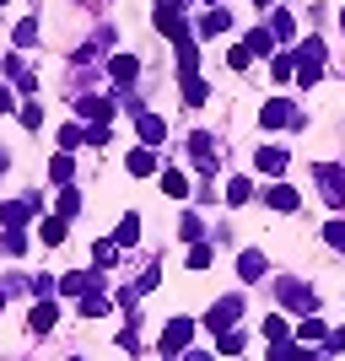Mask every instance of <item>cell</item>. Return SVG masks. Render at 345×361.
I'll list each match as a JSON object with an SVG mask.
<instances>
[{
	"instance_id": "obj_15",
	"label": "cell",
	"mask_w": 345,
	"mask_h": 361,
	"mask_svg": "<svg viewBox=\"0 0 345 361\" xmlns=\"http://www.w3.org/2000/svg\"><path fill=\"white\" fill-rule=\"evenodd\" d=\"M238 275L243 281H265V254H259V248H243L238 254Z\"/></svg>"
},
{
	"instance_id": "obj_2",
	"label": "cell",
	"mask_w": 345,
	"mask_h": 361,
	"mask_svg": "<svg viewBox=\"0 0 345 361\" xmlns=\"http://www.w3.org/2000/svg\"><path fill=\"white\" fill-rule=\"evenodd\" d=\"M238 318H243V297H216V302H210V313H205V329L226 334V329H238Z\"/></svg>"
},
{
	"instance_id": "obj_39",
	"label": "cell",
	"mask_w": 345,
	"mask_h": 361,
	"mask_svg": "<svg viewBox=\"0 0 345 361\" xmlns=\"http://www.w3.org/2000/svg\"><path fill=\"white\" fill-rule=\"evenodd\" d=\"M22 124H28V130H38V124H44V108L28 103V108H22Z\"/></svg>"
},
{
	"instance_id": "obj_10",
	"label": "cell",
	"mask_w": 345,
	"mask_h": 361,
	"mask_svg": "<svg viewBox=\"0 0 345 361\" xmlns=\"http://www.w3.org/2000/svg\"><path fill=\"white\" fill-rule=\"evenodd\" d=\"M254 167H259V173H270V178H281V173H286V151L281 146H259L254 151Z\"/></svg>"
},
{
	"instance_id": "obj_3",
	"label": "cell",
	"mask_w": 345,
	"mask_h": 361,
	"mask_svg": "<svg viewBox=\"0 0 345 361\" xmlns=\"http://www.w3.org/2000/svg\"><path fill=\"white\" fill-rule=\"evenodd\" d=\"M318 75H324V38H308V44L297 49V81L313 87Z\"/></svg>"
},
{
	"instance_id": "obj_7",
	"label": "cell",
	"mask_w": 345,
	"mask_h": 361,
	"mask_svg": "<svg viewBox=\"0 0 345 361\" xmlns=\"http://www.w3.org/2000/svg\"><path fill=\"white\" fill-rule=\"evenodd\" d=\"M259 119H265V130H281V124H302V114H297L291 103H286V97H270Z\"/></svg>"
},
{
	"instance_id": "obj_5",
	"label": "cell",
	"mask_w": 345,
	"mask_h": 361,
	"mask_svg": "<svg viewBox=\"0 0 345 361\" xmlns=\"http://www.w3.org/2000/svg\"><path fill=\"white\" fill-rule=\"evenodd\" d=\"M189 340H195V324H189V318H167V329H162V356L173 361Z\"/></svg>"
},
{
	"instance_id": "obj_45",
	"label": "cell",
	"mask_w": 345,
	"mask_h": 361,
	"mask_svg": "<svg viewBox=\"0 0 345 361\" xmlns=\"http://www.w3.org/2000/svg\"><path fill=\"white\" fill-rule=\"evenodd\" d=\"M0 307H6V286H0Z\"/></svg>"
},
{
	"instance_id": "obj_4",
	"label": "cell",
	"mask_w": 345,
	"mask_h": 361,
	"mask_svg": "<svg viewBox=\"0 0 345 361\" xmlns=\"http://www.w3.org/2000/svg\"><path fill=\"white\" fill-rule=\"evenodd\" d=\"M313 178H318V189H324V200H329L334 211H340V205H345V167L318 162V167H313Z\"/></svg>"
},
{
	"instance_id": "obj_14",
	"label": "cell",
	"mask_w": 345,
	"mask_h": 361,
	"mask_svg": "<svg viewBox=\"0 0 345 361\" xmlns=\"http://www.w3.org/2000/svg\"><path fill=\"white\" fill-rule=\"evenodd\" d=\"M75 114H81V119H92V124H108L114 103H108V97H81V103H75Z\"/></svg>"
},
{
	"instance_id": "obj_24",
	"label": "cell",
	"mask_w": 345,
	"mask_h": 361,
	"mask_svg": "<svg viewBox=\"0 0 345 361\" xmlns=\"http://www.w3.org/2000/svg\"><path fill=\"white\" fill-rule=\"evenodd\" d=\"M297 340H302V345H308V340H329V334H324V318H313V313H308V318L297 324Z\"/></svg>"
},
{
	"instance_id": "obj_18",
	"label": "cell",
	"mask_w": 345,
	"mask_h": 361,
	"mask_svg": "<svg viewBox=\"0 0 345 361\" xmlns=\"http://www.w3.org/2000/svg\"><path fill=\"white\" fill-rule=\"evenodd\" d=\"M162 195L167 200H189V178H183L178 167H162Z\"/></svg>"
},
{
	"instance_id": "obj_31",
	"label": "cell",
	"mask_w": 345,
	"mask_h": 361,
	"mask_svg": "<svg viewBox=\"0 0 345 361\" xmlns=\"http://www.w3.org/2000/svg\"><path fill=\"white\" fill-rule=\"evenodd\" d=\"M324 243H329L334 254H345V221H329V226H324Z\"/></svg>"
},
{
	"instance_id": "obj_20",
	"label": "cell",
	"mask_w": 345,
	"mask_h": 361,
	"mask_svg": "<svg viewBox=\"0 0 345 361\" xmlns=\"http://www.w3.org/2000/svg\"><path fill=\"white\" fill-rule=\"evenodd\" d=\"M114 243H119V248H135V243H140V216H135V211H130V216H124V221H119V232H114Z\"/></svg>"
},
{
	"instance_id": "obj_46",
	"label": "cell",
	"mask_w": 345,
	"mask_h": 361,
	"mask_svg": "<svg viewBox=\"0 0 345 361\" xmlns=\"http://www.w3.org/2000/svg\"><path fill=\"white\" fill-rule=\"evenodd\" d=\"M0 167H6V151H0Z\"/></svg>"
},
{
	"instance_id": "obj_13",
	"label": "cell",
	"mask_w": 345,
	"mask_h": 361,
	"mask_svg": "<svg viewBox=\"0 0 345 361\" xmlns=\"http://www.w3.org/2000/svg\"><path fill=\"white\" fill-rule=\"evenodd\" d=\"M265 200H270L275 211H297V205H302V195L291 189V183H270V189H265Z\"/></svg>"
},
{
	"instance_id": "obj_32",
	"label": "cell",
	"mask_w": 345,
	"mask_h": 361,
	"mask_svg": "<svg viewBox=\"0 0 345 361\" xmlns=\"http://www.w3.org/2000/svg\"><path fill=\"white\" fill-rule=\"evenodd\" d=\"M22 248H28V238H22V232H0V254H22Z\"/></svg>"
},
{
	"instance_id": "obj_29",
	"label": "cell",
	"mask_w": 345,
	"mask_h": 361,
	"mask_svg": "<svg viewBox=\"0 0 345 361\" xmlns=\"http://www.w3.org/2000/svg\"><path fill=\"white\" fill-rule=\"evenodd\" d=\"M92 259H97V264H114V259H119V243L97 238V243H92Z\"/></svg>"
},
{
	"instance_id": "obj_47",
	"label": "cell",
	"mask_w": 345,
	"mask_h": 361,
	"mask_svg": "<svg viewBox=\"0 0 345 361\" xmlns=\"http://www.w3.org/2000/svg\"><path fill=\"white\" fill-rule=\"evenodd\" d=\"M254 6H270V0H254Z\"/></svg>"
},
{
	"instance_id": "obj_23",
	"label": "cell",
	"mask_w": 345,
	"mask_h": 361,
	"mask_svg": "<svg viewBox=\"0 0 345 361\" xmlns=\"http://www.w3.org/2000/svg\"><path fill=\"white\" fill-rule=\"evenodd\" d=\"M286 340H291V329H286V318H265V345H286Z\"/></svg>"
},
{
	"instance_id": "obj_35",
	"label": "cell",
	"mask_w": 345,
	"mask_h": 361,
	"mask_svg": "<svg viewBox=\"0 0 345 361\" xmlns=\"http://www.w3.org/2000/svg\"><path fill=\"white\" fill-rule=\"evenodd\" d=\"M226 65H232V71H248V65H254V54H248V44H238V49H232V54H226Z\"/></svg>"
},
{
	"instance_id": "obj_8",
	"label": "cell",
	"mask_w": 345,
	"mask_h": 361,
	"mask_svg": "<svg viewBox=\"0 0 345 361\" xmlns=\"http://www.w3.org/2000/svg\"><path fill=\"white\" fill-rule=\"evenodd\" d=\"M28 324H32V334H49V329H54V324H60V307H54V297H38V302H32Z\"/></svg>"
},
{
	"instance_id": "obj_25",
	"label": "cell",
	"mask_w": 345,
	"mask_h": 361,
	"mask_svg": "<svg viewBox=\"0 0 345 361\" xmlns=\"http://www.w3.org/2000/svg\"><path fill=\"white\" fill-rule=\"evenodd\" d=\"M49 178H54V183H71V151L49 157Z\"/></svg>"
},
{
	"instance_id": "obj_27",
	"label": "cell",
	"mask_w": 345,
	"mask_h": 361,
	"mask_svg": "<svg viewBox=\"0 0 345 361\" xmlns=\"http://www.w3.org/2000/svg\"><path fill=\"white\" fill-rule=\"evenodd\" d=\"M270 32H275V38H291V32H297L291 11H270Z\"/></svg>"
},
{
	"instance_id": "obj_48",
	"label": "cell",
	"mask_w": 345,
	"mask_h": 361,
	"mask_svg": "<svg viewBox=\"0 0 345 361\" xmlns=\"http://www.w3.org/2000/svg\"><path fill=\"white\" fill-rule=\"evenodd\" d=\"M340 27H345V11H340Z\"/></svg>"
},
{
	"instance_id": "obj_49",
	"label": "cell",
	"mask_w": 345,
	"mask_h": 361,
	"mask_svg": "<svg viewBox=\"0 0 345 361\" xmlns=\"http://www.w3.org/2000/svg\"><path fill=\"white\" fill-rule=\"evenodd\" d=\"M205 6H216V0H205Z\"/></svg>"
},
{
	"instance_id": "obj_21",
	"label": "cell",
	"mask_w": 345,
	"mask_h": 361,
	"mask_svg": "<svg viewBox=\"0 0 345 361\" xmlns=\"http://www.w3.org/2000/svg\"><path fill=\"white\" fill-rule=\"evenodd\" d=\"M124 167H130L135 178H146V173H157V157H151V151L140 146V151H130V157H124Z\"/></svg>"
},
{
	"instance_id": "obj_28",
	"label": "cell",
	"mask_w": 345,
	"mask_h": 361,
	"mask_svg": "<svg viewBox=\"0 0 345 361\" xmlns=\"http://www.w3.org/2000/svg\"><path fill=\"white\" fill-rule=\"evenodd\" d=\"M248 195H254V183H248V178H232V183H226V200H232V205H248Z\"/></svg>"
},
{
	"instance_id": "obj_40",
	"label": "cell",
	"mask_w": 345,
	"mask_h": 361,
	"mask_svg": "<svg viewBox=\"0 0 345 361\" xmlns=\"http://www.w3.org/2000/svg\"><path fill=\"white\" fill-rule=\"evenodd\" d=\"M38 38V22H16V44H32Z\"/></svg>"
},
{
	"instance_id": "obj_41",
	"label": "cell",
	"mask_w": 345,
	"mask_h": 361,
	"mask_svg": "<svg viewBox=\"0 0 345 361\" xmlns=\"http://www.w3.org/2000/svg\"><path fill=\"white\" fill-rule=\"evenodd\" d=\"M329 350H334V356L345 350V329H334V334H329Z\"/></svg>"
},
{
	"instance_id": "obj_17",
	"label": "cell",
	"mask_w": 345,
	"mask_h": 361,
	"mask_svg": "<svg viewBox=\"0 0 345 361\" xmlns=\"http://www.w3.org/2000/svg\"><path fill=\"white\" fill-rule=\"evenodd\" d=\"M108 71H114V81H119V87H130V81L140 75V60H135V54H114V65H108Z\"/></svg>"
},
{
	"instance_id": "obj_6",
	"label": "cell",
	"mask_w": 345,
	"mask_h": 361,
	"mask_svg": "<svg viewBox=\"0 0 345 361\" xmlns=\"http://www.w3.org/2000/svg\"><path fill=\"white\" fill-rule=\"evenodd\" d=\"M32 211H38V195H22V200H0V226H6V232H16V226L28 221Z\"/></svg>"
},
{
	"instance_id": "obj_37",
	"label": "cell",
	"mask_w": 345,
	"mask_h": 361,
	"mask_svg": "<svg viewBox=\"0 0 345 361\" xmlns=\"http://www.w3.org/2000/svg\"><path fill=\"white\" fill-rule=\"evenodd\" d=\"M200 232H205V226H200V216H183V221H178V238L200 243Z\"/></svg>"
},
{
	"instance_id": "obj_26",
	"label": "cell",
	"mask_w": 345,
	"mask_h": 361,
	"mask_svg": "<svg viewBox=\"0 0 345 361\" xmlns=\"http://www.w3.org/2000/svg\"><path fill=\"white\" fill-rule=\"evenodd\" d=\"M103 313H108V297L87 291V297H81V318H103Z\"/></svg>"
},
{
	"instance_id": "obj_42",
	"label": "cell",
	"mask_w": 345,
	"mask_h": 361,
	"mask_svg": "<svg viewBox=\"0 0 345 361\" xmlns=\"http://www.w3.org/2000/svg\"><path fill=\"white\" fill-rule=\"evenodd\" d=\"M189 0H157V11H183Z\"/></svg>"
},
{
	"instance_id": "obj_44",
	"label": "cell",
	"mask_w": 345,
	"mask_h": 361,
	"mask_svg": "<svg viewBox=\"0 0 345 361\" xmlns=\"http://www.w3.org/2000/svg\"><path fill=\"white\" fill-rule=\"evenodd\" d=\"M183 361H216V356H205V350H189V356H183Z\"/></svg>"
},
{
	"instance_id": "obj_33",
	"label": "cell",
	"mask_w": 345,
	"mask_h": 361,
	"mask_svg": "<svg viewBox=\"0 0 345 361\" xmlns=\"http://www.w3.org/2000/svg\"><path fill=\"white\" fill-rule=\"evenodd\" d=\"M183 103H189V108L205 103V81H200V75H195V81H183Z\"/></svg>"
},
{
	"instance_id": "obj_22",
	"label": "cell",
	"mask_w": 345,
	"mask_h": 361,
	"mask_svg": "<svg viewBox=\"0 0 345 361\" xmlns=\"http://www.w3.org/2000/svg\"><path fill=\"white\" fill-rule=\"evenodd\" d=\"M248 54H254V60H259V54H265V60H270V54H275V32L254 27V32H248Z\"/></svg>"
},
{
	"instance_id": "obj_19",
	"label": "cell",
	"mask_w": 345,
	"mask_h": 361,
	"mask_svg": "<svg viewBox=\"0 0 345 361\" xmlns=\"http://www.w3.org/2000/svg\"><path fill=\"white\" fill-rule=\"evenodd\" d=\"M270 361H324V356H318V350H308V345H291V340H286V345L270 350Z\"/></svg>"
},
{
	"instance_id": "obj_30",
	"label": "cell",
	"mask_w": 345,
	"mask_h": 361,
	"mask_svg": "<svg viewBox=\"0 0 345 361\" xmlns=\"http://www.w3.org/2000/svg\"><path fill=\"white\" fill-rule=\"evenodd\" d=\"M60 146H65V151L87 146V130H81V124H65V130H60Z\"/></svg>"
},
{
	"instance_id": "obj_36",
	"label": "cell",
	"mask_w": 345,
	"mask_h": 361,
	"mask_svg": "<svg viewBox=\"0 0 345 361\" xmlns=\"http://www.w3.org/2000/svg\"><path fill=\"white\" fill-rule=\"evenodd\" d=\"M210 264V243H195V248H189V270H205Z\"/></svg>"
},
{
	"instance_id": "obj_12",
	"label": "cell",
	"mask_w": 345,
	"mask_h": 361,
	"mask_svg": "<svg viewBox=\"0 0 345 361\" xmlns=\"http://www.w3.org/2000/svg\"><path fill=\"white\" fill-rule=\"evenodd\" d=\"M232 27V16H226V6H205V16H200V38H216V32Z\"/></svg>"
},
{
	"instance_id": "obj_16",
	"label": "cell",
	"mask_w": 345,
	"mask_h": 361,
	"mask_svg": "<svg viewBox=\"0 0 345 361\" xmlns=\"http://www.w3.org/2000/svg\"><path fill=\"white\" fill-rule=\"evenodd\" d=\"M38 243H44V248H60L65 243V216H44V221H38Z\"/></svg>"
},
{
	"instance_id": "obj_43",
	"label": "cell",
	"mask_w": 345,
	"mask_h": 361,
	"mask_svg": "<svg viewBox=\"0 0 345 361\" xmlns=\"http://www.w3.org/2000/svg\"><path fill=\"white\" fill-rule=\"evenodd\" d=\"M11 108H16V97H11L6 87H0V114H11Z\"/></svg>"
},
{
	"instance_id": "obj_11",
	"label": "cell",
	"mask_w": 345,
	"mask_h": 361,
	"mask_svg": "<svg viewBox=\"0 0 345 361\" xmlns=\"http://www.w3.org/2000/svg\"><path fill=\"white\" fill-rule=\"evenodd\" d=\"M189 157H195L205 173H216V140H210L205 130H200V135H189Z\"/></svg>"
},
{
	"instance_id": "obj_34",
	"label": "cell",
	"mask_w": 345,
	"mask_h": 361,
	"mask_svg": "<svg viewBox=\"0 0 345 361\" xmlns=\"http://www.w3.org/2000/svg\"><path fill=\"white\" fill-rule=\"evenodd\" d=\"M75 211H81V195H75V189H60V216L71 221Z\"/></svg>"
},
{
	"instance_id": "obj_1",
	"label": "cell",
	"mask_w": 345,
	"mask_h": 361,
	"mask_svg": "<svg viewBox=\"0 0 345 361\" xmlns=\"http://www.w3.org/2000/svg\"><path fill=\"white\" fill-rule=\"evenodd\" d=\"M275 297H281L291 313H302V318L318 307V291L308 286V281H291V275H281V281H275Z\"/></svg>"
},
{
	"instance_id": "obj_38",
	"label": "cell",
	"mask_w": 345,
	"mask_h": 361,
	"mask_svg": "<svg viewBox=\"0 0 345 361\" xmlns=\"http://www.w3.org/2000/svg\"><path fill=\"white\" fill-rule=\"evenodd\" d=\"M216 340H222V350H226V356H238V350H243V334H238V329H226V334H216Z\"/></svg>"
},
{
	"instance_id": "obj_9",
	"label": "cell",
	"mask_w": 345,
	"mask_h": 361,
	"mask_svg": "<svg viewBox=\"0 0 345 361\" xmlns=\"http://www.w3.org/2000/svg\"><path fill=\"white\" fill-rule=\"evenodd\" d=\"M135 135L146 140V146H162V140H167V124L157 119V114H135Z\"/></svg>"
}]
</instances>
